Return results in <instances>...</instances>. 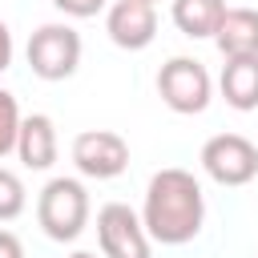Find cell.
I'll return each mask as SVG.
<instances>
[{"label": "cell", "mask_w": 258, "mask_h": 258, "mask_svg": "<svg viewBox=\"0 0 258 258\" xmlns=\"http://www.w3.org/2000/svg\"><path fill=\"white\" fill-rule=\"evenodd\" d=\"M89 189L77 177H52L36 198V222L52 242H77L89 226Z\"/></svg>", "instance_id": "7a4b0ae2"}, {"label": "cell", "mask_w": 258, "mask_h": 258, "mask_svg": "<svg viewBox=\"0 0 258 258\" xmlns=\"http://www.w3.org/2000/svg\"><path fill=\"white\" fill-rule=\"evenodd\" d=\"M218 89L230 109H238V113L258 109V56H226Z\"/></svg>", "instance_id": "30bf717a"}, {"label": "cell", "mask_w": 258, "mask_h": 258, "mask_svg": "<svg viewBox=\"0 0 258 258\" xmlns=\"http://www.w3.org/2000/svg\"><path fill=\"white\" fill-rule=\"evenodd\" d=\"M28 69L40 81H69L81 64V32L73 24H40L28 36Z\"/></svg>", "instance_id": "3957f363"}, {"label": "cell", "mask_w": 258, "mask_h": 258, "mask_svg": "<svg viewBox=\"0 0 258 258\" xmlns=\"http://www.w3.org/2000/svg\"><path fill=\"white\" fill-rule=\"evenodd\" d=\"M20 105L8 89H0V161L8 153H16V133H20Z\"/></svg>", "instance_id": "5bb4252c"}, {"label": "cell", "mask_w": 258, "mask_h": 258, "mask_svg": "<svg viewBox=\"0 0 258 258\" xmlns=\"http://www.w3.org/2000/svg\"><path fill=\"white\" fill-rule=\"evenodd\" d=\"M64 16H73V20H89V16H97L109 0H52Z\"/></svg>", "instance_id": "9a60e30c"}, {"label": "cell", "mask_w": 258, "mask_h": 258, "mask_svg": "<svg viewBox=\"0 0 258 258\" xmlns=\"http://www.w3.org/2000/svg\"><path fill=\"white\" fill-rule=\"evenodd\" d=\"M145 4H157V0H145Z\"/></svg>", "instance_id": "d6986e66"}, {"label": "cell", "mask_w": 258, "mask_h": 258, "mask_svg": "<svg viewBox=\"0 0 258 258\" xmlns=\"http://www.w3.org/2000/svg\"><path fill=\"white\" fill-rule=\"evenodd\" d=\"M157 97L173 113L194 117V113H206V105L214 97V81H210V73H206L202 60H194V56H169L157 69Z\"/></svg>", "instance_id": "277c9868"}, {"label": "cell", "mask_w": 258, "mask_h": 258, "mask_svg": "<svg viewBox=\"0 0 258 258\" xmlns=\"http://www.w3.org/2000/svg\"><path fill=\"white\" fill-rule=\"evenodd\" d=\"M24 206H28L24 181H20L12 169H4V165H0V222L20 218V214H24Z\"/></svg>", "instance_id": "4fadbf2b"}, {"label": "cell", "mask_w": 258, "mask_h": 258, "mask_svg": "<svg viewBox=\"0 0 258 258\" xmlns=\"http://www.w3.org/2000/svg\"><path fill=\"white\" fill-rule=\"evenodd\" d=\"M73 165L85 177L113 181V177H121L129 169V145L113 129H85L73 141Z\"/></svg>", "instance_id": "52a82bcc"}, {"label": "cell", "mask_w": 258, "mask_h": 258, "mask_svg": "<svg viewBox=\"0 0 258 258\" xmlns=\"http://www.w3.org/2000/svg\"><path fill=\"white\" fill-rule=\"evenodd\" d=\"M141 226L149 242L161 246H185L202 234L206 226V194L202 181L189 169L165 165L149 177L145 185V206H141Z\"/></svg>", "instance_id": "6da1fadb"}, {"label": "cell", "mask_w": 258, "mask_h": 258, "mask_svg": "<svg viewBox=\"0 0 258 258\" xmlns=\"http://www.w3.org/2000/svg\"><path fill=\"white\" fill-rule=\"evenodd\" d=\"M0 258H24V246L12 230H0Z\"/></svg>", "instance_id": "e0dca14e"}, {"label": "cell", "mask_w": 258, "mask_h": 258, "mask_svg": "<svg viewBox=\"0 0 258 258\" xmlns=\"http://www.w3.org/2000/svg\"><path fill=\"white\" fill-rule=\"evenodd\" d=\"M169 16H173V24H177L181 36L206 40V36L218 32V24L226 16V0H173Z\"/></svg>", "instance_id": "7c38bea8"}, {"label": "cell", "mask_w": 258, "mask_h": 258, "mask_svg": "<svg viewBox=\"0 0 258 258\" xmlns=\"http://www.w3.org/2000/svg\"><path fill=\"white\" fill-rule=\"evenodd\" d=\"M202 169L218 185H246L258 177V145L242 133H218L202 145Z\"/></svg>", "instance_id": "5b68a950"}, {"label": "cell", "mask_w": 258, "mask_h": 258, "mask_svg": "<svg viewBox=\"0 0 258 258\" xmlns=\"http://www.w3.org/2000/svg\"><path fill=\"white\" fill-rule=\"evenodd\" d=\"M12 52H16L12 32H8V24L0 20V73H8V69H12Z\"/></svg>", "instance_id": "2e32d148"}, {"label": "cell", "mask_w": 258, "mask_h": 258, "mask_svg": "<svg viewBox=\"0 0 258 258\" xmlns=\"http://www.w3.org/2000/svg\"><path fill=\"white\" fill-rule=\"evenodd\" d=\"M214 44L222 56H258V8H226Z\"/></svg>", "instance_id": "8fae6325"}, {"label": "cell", "mask_w": 258, "mask_h": 258, "mask_svg": "<svg viewBox=\"0 0 258 258\" xmlns=\"http://www.w3.org/2000/svg\"><path fill=\"white\" fill-rule=\"evenodd\" d=\"M97 242H101V258H149L153 250L141 214L125 202H109L97 210Z\"/></svg>", "instance_id": "8992f818"}, {"label": "cell", "mask_w": 258, "mask_h": 258, "mask_svg": "<svg viewBox=\"0 0 258 258\" xmlns=\"http://www.w3.org/2000/svg\"><path fill=\"white\" fill-rule=\"evenodd\" d=\"M56 125L48 113H28L20 117V133H16V157L24 169L32 173H44L56 165Z\"/></svg>", "instance_id": "9c48e42d"}, {"label": "cell", "mask_w": 258, "mask_h": 258, "mask_svg": "<svg viewBox=\"0 0 258 258\" xmlns=\"http://www.w3.org/2000/svg\"><path fill=\"white\" fill-rule=\"evenodd\" d=\"M69 258H97V254H89V250H77V254H69Z\"/></svg>", "instance_id": "ac0fdd59"}, {"label": "cell", "mask_w": 258, "mask_h": 258, "mask_svg": "<svg viewBox=\"0 0 258 258\" xmlns=\"http://www.w3.org/2000/svg\"><path fill=\"white\" fill-rule=\"evenodd\" d=\"M105 32L117 48L141 52L157 36V8L145 4V0H113L109 12H105Z\"/></svg>", "instance_id": "ba28073f"}]
</instances>
